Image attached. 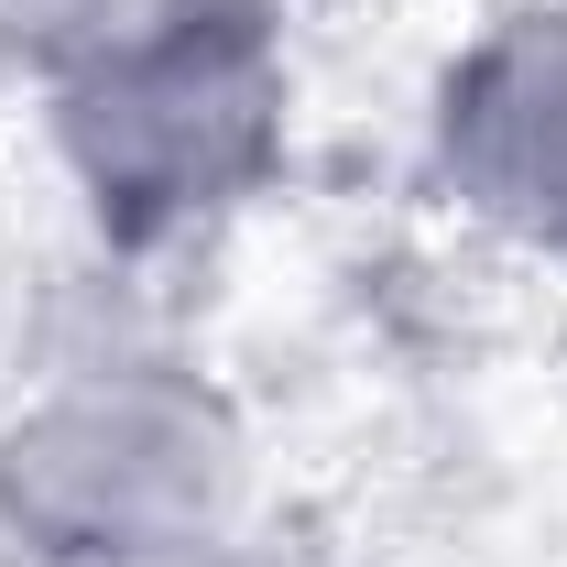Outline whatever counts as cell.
I'll list each match as a JSON object with an SVG mask.
<instances>
[{"instance_id":"obj_1","label":"cell","mask_w":567,"mask_h":567,"mask_svg":"<svg viewBox=\"0 0 567 567\" xmlns=\"http://www.w3.org/2000/svg\"><path fill=\"white\" fill-rule=\"evenodd\" d=\"M447 164L492 218L567 240V11L513 22L447 76Z\"/></svg>"}]
</instances>
